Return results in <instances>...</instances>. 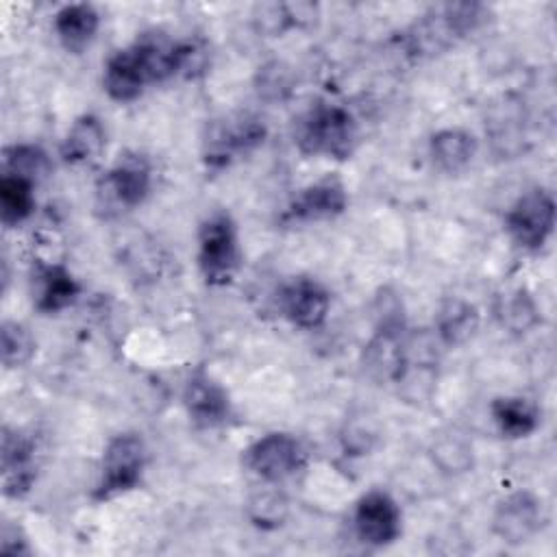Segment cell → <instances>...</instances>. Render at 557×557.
<instances>
[{"label": "cell", "mask_w": 557, "mask_h": 557, "mask_svg": "<svg viewBox=\"0 0 557 557\" xmlns=\"http://www.w3.org/2000/svg\"><path fill=\"white\" fill-rule=\"evenodd\" d=\"M207 52L194 39H170L152 30L109 57L102 87L115 102L137 100L148 85L174 76H194L205 67Z\"/></svg>", "instance_id": "cell-1"}, {"label": "cell", "mask_w": 557, "mask_h": 557, "mask_svg": "<svg viewBox=\"0 0 557 557\" xmlns=\"http://www.w3.org/2000/svg\"><path fill=\"white\" fill-rule=\"evenodd\" d=\"M294 144L309 157L350 159L357 148V122L342 104L318 102L298 117Z\"/></svg>", "instance_id": "cell-2"}, {"label": "cell", "mask_w": 557, "mask_h": 557, "mask_svg": "<svg viewBox=\"0 0 557 557\" xmlns=\"http://www.w3.org/2000/svg\"><path fill=\"white\" fill-rule=\"evenodd\" d=\"M196 261L200 276L211 287L228 285L242 261L239 237L233 218L224 211L207 215L196 235Z\"/></svg>", "instance_id": "cell-3"}, {"label": "cell", "mask_w": 557, "mask_h": 557, "mask_svg": "<svg viewBox=\"0 0 557 557\" xmlns=\"http://www.w3.org/2000/svg\"><path fill=\"white\" fill-rule=\"evenodd\" d=\"M146 463L148 450L137 433L113 435L102 450L100 472L91 490V498L104 503L122 494H128L141 483Z\"/></svg>", "instance_id": "cell-4"}, {"label": "cell", "mask_w": 557, "mask_h": 557, "mask_svg": "<svg viewBox=\"0 0 557 557\" xmlns=\"http://www.w3.org/2000/svg\"><path fill=\"white\" fill-rule=\"evenodd\" d=\"M152 189V163L141 152H124L98 181V200L107 213L139 207Z\"/></svg>", "instance_id": "cell-5"}, {"label": "cell", "mask_w": 557, "mask_h": 557, "mask_svg": "<svg viewBox=\"0 0 557 557\" xmlns=\"http://www.w3.org/2000/svg\"><path fill=\"white\" fill-rule=\"evenodd\" d=\"M244 466L263 483H283L300 474L307 466V450L289 433L272 431L255 440L244 450Z\"/></svg>", "instance_id": "cell-6"}, {"label": "cell", "mask_w": 557, "mask_h": 557, "mask_svg": "<svg viewBox=\"0 0 557 557\" xmlns=\"http://www.w3.org/2000/svg\"><path fill=\"white\" fill-rule=\"evenodd\" d=\"M265 135H268L265 124L250 113L215 122L211 124L205 137L202 163L207 170L220 172L228 168L235 159L246 157L248 152L259 148Z\"/></svg>", "instance_id": "cell-7"}, {"label": "cell", "mask_w": 557, "mask_h": 557, "mask_svg": "<svg viewBox=\"0 0 557 557\" xmlns=\"http://www.w3.org/2000/svg\"><path fill=\"white\" fill-rule=\"evenodd\" d=\"M511 242L529 252L540 250L555 231V200L542 187H531L516 198L505 215Z\"/></svg>", "instance_id": "cell-8"}, {"label": "cell", "mask_w": 557, "mask_h": 557, "mask_svg": "<svg viewBox=\"0 0 557 557\" xmlns=\"http://www.w3.org/2000/svg\"><path fill=\"white\" fill-rule=\"evenodd\" d=\"M400 520L396 500L383 490H370L355 503L352 529L357 540L368 546L383 548L394 544L403 531Z\"/></svg>", "instance_id": "cell-9"}, {"label": "cell", "mask_w": 557, "mask_h": 557, "mask_svg": "<svg viewBox=\"0 0 557 557\" xmlns=\"http://www.w3.org/2000/svg\"><path fill=\"white\" fill-rule=\"evenodd\" d=\"M331 309L329 289L309 276H298L285 283L278 292V311L283 318L298 326L313 331L324 324Z\"/></svg>", "instance_id": "cell-10"}, {"label": "cell", "mask_w": 557, "mask_h": 557, "mask_svg": "<svg viewBox=\"0 0 557 557\" xmlns=\"http://www.w3.org/2000/svg\"><path fill=\"white\" fill-rule=\"evenodd\" d=\"M346 207H348L346 185L337 176L326 174L315 183L307 185L305 189H300V194L283 211L281 220L292 224L322 222V220H333L342 215Z\"/></svg>", "instance_id": "cell-11"}, {"label": "cell", "mask_w": 557, "mask_h": 557, "mask_svg": "<svg viewBox=\"0 0 557 557\" xmlns=\"http://www.w3.org/2000/svg\"><path fill=\"white\" fill-rule=\"evenodd\" d=\"M183 405L198 429L224 426L233 416L228 392L207 372H194L183 389Z\"/></svg>", "instance_id": "cell-12"}, {"label": "cell", "mask_w": 557, "mask_h": 557, "mask_svg": "<svg viewBox=\"0 0 557 557\" xmlns=\"http://www.w3.org/2000/svg\"><path fill=\"white\" fill-rule=\"evenodd\" d=\"M35 444L17 429L2 433V494L7 498H22L30 492L35 470Z\"/></svg>", "instance_id": "cell-13"}, {"label": "cell", "mask_w": 557, "mask_h": 557, "mask_svg": "<svg viewBox=\"0 0 557 557\" xmlns=\"http://www.w3.org/2000/svg\"><path fill=\"white\" fill-rule=\"evenodd\" d=\"M542 527V503L531 492L509 494L494 513V533L507 544L529 542Z\"/></svg>", "instance_id": "cell-14"}, {"label": "cell", "mask_w": 557, "mask_h": 557, "mask_svg": "<svg viewBox=\"0 0 557 557\" xmlns=\"http://www.w3.org/2000/svg\"><path fill=\"white\" fill-rule=\"evenodd\" d=\"M57 39L67 52H83L96 37L100 28V13L89 2L63 4L52 20Z\"/></svg>", "instance_id": "cell-15"}, {"label": "cell", "mask_w": 557, "mask_h": 557, "mask_svg": "<svg viewBox=\"0 0 557 557\" xmlns=\"http://www.w3.org/2000/svg\"><path fill=\"white\" fill-rule=\"evenodd\" d=\"M107 144V131L98 115L83 113L67 128L61 141V159L67 165H87L96 161Z\"/></svg>", "instance_id": "cell-16"}, {"label": "cell", "mask_w": 557, "mask_h": 557, "mask_svg": "<svg viewBox=\"0 0 557 557\" xmlns=\"http://www.w3.org/2000/svg\"><path fill=\"white\" fill-rule=\"evenodd\" d=\"M479 141L466 128H442L429 141V157L444 174L463 172L476 157Z\"/></svg>", "instance_id": "cell-17"}, {"label": "cell", "mask_w": 557, "mask_h": 557, "mask_svg": "<svg viewBox=\"0 0 557 557\" xmlns=\"http://www.w3.org/2000/svg\"><path fill=\"white\" fill-rule=\"evenodd\" d=\"M35 309L41 313H59L74 305L81 294V285L74 274L61 263H48L37 270Z\"/></svg>", "instance_id": "cell-18"}, {"label": "cell", "mask_w": 557, "mask_h": 557, "mask_svg": "<svg viewBox=\"0 0 557 557\" xmlns=\"http://www.w3.org/2000/svg\"><path fill=\"white\" fill-rule=\"evenodd\" d=\"M492 420L503 437L522 440L537 431L540 411L537 407L522 396H500L490 405Z\"/></svg>", "instance_id": "cell-19"}, {"label": "cell", "mask_w": 557, "mask_h": 557, "mask_svg": "<svg viewBox=\"0 0 557 557\" xmlns=\"http://www.w3.org/2000/svg\"><path fill=\"white\" fill-rule=\"evenodd\" d=\"M479 329V311L463 298H446L435 315V333L446 346L466 344Z\"/></svg>", "instance_id": "cell-20"}, {"label": "cell", "mask_w": 557, "mask_h": 557, "mask_svg": "<svg viewBox=\"0 0 557 557\" xmlns=\"http://www.w3.org/2000/svg\"><path fill=\"white\" fill-rule=\"evenodd\" d=\"M35 181L2 172L0 178V220L7 228L26 222L35 211Z\"/></svg>", "instance_id": "cell-21"}, {"label": "cell", "mask_w": 557, "mask_h": 557, "mask_svg": "<svg viewBox=\"0 0 557 557\" xmlns=\"http://www.w3.org/2000/svg\"><path fill=\"white\" fill-rule=\"evenodd\" d=\"M313 17H318V7L311 2L259 4L252 13L257 28L270 37H276L278 33H285V30H292L298 26H305Z\"/></svg>", "instance_id": "cell-22"}, {"label": "cell", "mask_w": 557, "mask_h": 557, "mask_svg": "<svg viewBox=\"0 0 557 557\" xmlns=\"http://www.w3.org/2000/svg\"><path fill=\"white\" fill-rule=\"evenodd\" d=\"M496 318L500 320L503 326H507L513 333H524L540 320L535 300L524 287H516L505 296H498Z\"/></svg>", "instance_id": "cell-23"}, {"label": "cell", "mask_w": 557, "mask_h": 557, "mask_svg": "<svg viewBox=\"0 0 557 557\" xmlns=\"http://www.w3.org/2000/svg\"><path fill=\"white\" fill-rule=\"evenodd\" d=\"M50 161L48 154L33 144H13L7 146L2 152V172L20 174L24 178H30L39 183L44 174H48Z\"/></svg>", "instance_id": "cell-24"}, {"label": "cell", "mask_w": 557, "mask_h": 557, "mask_svg": "<svg viewBox=\"0 0 557 557\" xmlns=\"http://www.w3.org/2000/svg\"><path fill=\"white\" fill-rule=\"evenodd\" d=\"M2 344V363L4 368H22L35 355V337L33 333L15 320H4L0 331Z\"/></svg>", "instance_id": "cell-25"}, {"label": "cell", "mask_w": 557, "mask_h": 557, "mask_svg": "<svg viewBox=\"0 0 557 557\" xmlns=\"http://www.w3.org/2000/svg\"><path fill=\"white\" fill-rule=\"evenodd\" d=\"M287 513V500L278 492H261L250 500V518L257 527H278Z\"/></svg>", "instance_id": "cell-26"}, {"label": "cell", "mask_w": 557, "mask_h": 557, "mask_svg": "<svg viewBox=\"0 0 557 557\" xmlns=\"http://www.w3.org/2000/svg\"><path fill=\"white\" fill-rule=\"evenodd\" d=\"M259 94L263 98H272V100H281L283 96L289 94V74L281 63H268L263 65V70L259 72Z\"/></svg>", "instance_id": "cell-27"}, {"label": "cell", "mask_w": 557, "mask_h": 557, "mask_svg": "<svg viewBox=\"0 0 557 557\" xmlns=\"http://www.w3.org/2000/svg\"><path fill=\"white\" fill-rule=\"evenodd\" d=\"M0 550L9 553V555H28L30 553L26 540L20 535V529H15V527H4L2 529Z\"/></svg>", "instance_id": "cell-28"}]
</instances>
